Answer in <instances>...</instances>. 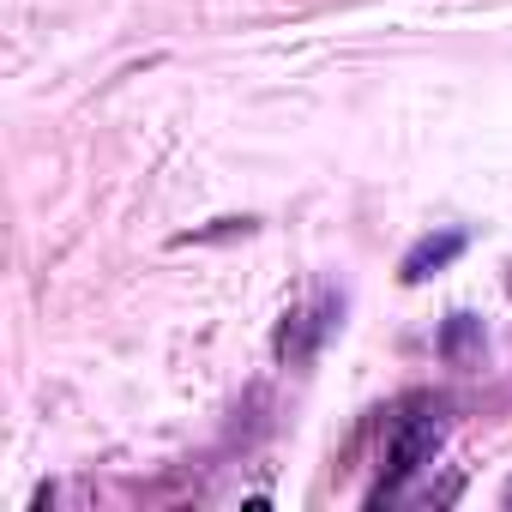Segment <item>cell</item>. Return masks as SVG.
I'll list each match as a JSON object with an SVG mask.
<instances>
[{
	"label": "cell",
	"mask_w": 512,
	"mask_h": 512,
	"mask_svg": "<svg viewBox=\"0 0 512 512\" xmlns=\"http://www.w3.org/2000/svg\"><path fill=\"white\" fill-rule=\"evenodd\" d=\"M338 314H344V296H338V290H320L308 308H290V314H284L272 350H278L284 362H314L320 344H326V332L338 326Z\"/></svg>",
	"instance_id": "2"
},
{
	"label": "cell",
	"mask_w": 512,
	"mask_h": 512,
	"mask_svg": "<svg viewBox=\"0 0 512 512\" xmlns=\"http://www.w3.org/2000/svg\"><path fill=\"white\" fill-rule=\"evenodd\" d=\"M464 229H440V235H422L410 253H404V266H398V278L404 284H422V278H434V272H446L452 260H458V253H464Z\"/></svg>",
	"instance_id": "3"
},
{
	"label": "cell",
	"mask_w": 512,
	"mask_h": 512,
	"mask_svg": "<svg viewBox=\"0 0 512 512\" xmlns=\"http://www.w3.org/2000/svg\"><path fill=\"white\" fill-rule=\"evenodd\" d=\"M500 506H512V482H506V488H500Z\"/></svg>",
	"instance_id": "4"
},
{
	"label": "cell",
	"mask_w": 512,
	"mask_h": 512,
	"mask_svg": "<svg viewBox=\"0 0 512 512\" xmlns=\"http://www.w3.org/2000/svg\"><path fill=\"white\" fill-rule=\"evenodd\" d=\"M440 440H446V398H434V392H410V398L392 410V422H386L380 482L368 488V506L398 500V494H404V488H410L428 464H434Z\"/></svg>",
	"instance_id": "1"
}]
</instances>
